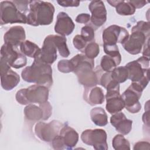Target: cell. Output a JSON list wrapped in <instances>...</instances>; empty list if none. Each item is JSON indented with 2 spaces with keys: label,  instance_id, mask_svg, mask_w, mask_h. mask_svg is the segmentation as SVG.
<instances>
[{
  "label": "cell",
  "instance_id": "obj_9",
  "mask_svg": "<svg viewBox=\"0 0 150 150\" xmlns=\"http://www.w3.org/2000/svg\"><path fill=\"white\" fill-rule=\"evenodd\" d=\"M107 135L104 129H88L81 134V139L86 145L92 146L96 150H107Z\"/></svg>",
  "mask_w": 150,
  "mask_h": 150
},
{
  "label": "cell",
  "instance_id": "obj_20",
  "mask_svg": "<svg viewBox=\"0 0 150 150\" xmlns=\"http://www.w3.org/2000/svg\"><path fill=\"white\" fill-rule=\"evenodd\" d=\"M110 122L122 135H127L132 129V121L127 118L125 115L121 111L113 114L110 118Z\"/></svg>",
  "mask_w": 150,
  "mask_h": 150
},
{
  "label": "cell",
  "instance_id": "obj_5",
  "mask_svg": "<svg viewBox=\"0 0 150 150\" xmlns=\"http://www.w3.org/2000/svg\"><path fill=\"white\" fill-rule=\"evenodd\" d=\"M125 66L128 70V79L144 89L149 81V58L142 56L128 63Z\"/></svg>",
  "mask_w": 150,
  "mask_h": 150
},
{
  "label": "cell",
  "instance_id": "obj_27",
  "mask_svg": "<svg viewBox=\"0 0 150 150\" xmlns=\"http://www.w3.org/2000/svg\"><path fill=\"white\" fill-rule=\"evenodd\" d=\"M111 77L114 81L119 84L124 83L128 79V70L125 66L115 67L111 71Z\"/></svg>",
  "mask_w": 150,
  "mask_h": 150
},
{
  "label": "cell",
  "instance_id": "obj_28",
  "mask_svg": "<svg viewBox=\"0 0 150 150\" xmlns=\"http://www.w3.org/2000/svg\"><path fill=\"white\" fill-rule=\"evenodd\" d=\"M120 63V61L105 54L104 55L101 59L100 66L104 71L110 72L118 66Z\"/></svg>",
  "mask_w": 150,
  "mask_h": 150
},
{
  "label": "cell",
  "instance_id": "obj_30",
  "mask_svg": "<svg viewBox=\"0 0 150 150\" xmlns=\"http://www.w3.org/2000/svg\"><path fill=\"white\" fill-rule=\"evenodd\" d=\"M82 52L84 53V54L88 58L94 59L100 53L99 45L95 42H90L87 45Z\"/></svg>",
  "mask_w": 150,
  "mask_h": 150
},
{
  "label": "cell",
  "instance_id": "obj_32",
  "mask_svg": "<svg viewBox=\"0 0 150 150\" xmlns=\"http://www.w3.org/2000/svg\"><path fill=\"white\" fill-rule=\"evenodd\" d=\"M104 51L107 55L110 56L118 61H121V56L120 53L118 46L117 45H103Z\"/></svg>",
  "mask_w": 150,
  "mask_h": 150
},
{
  "label": "cell",
  "instance_id": "obj_39",
  "mask_svg": "<svg viewBox=\"0 0 150 150\" xmlns=\"http://www.w3.org/2000/svg\"><path fill=\"white\" fill-rule=\"evenodd\" d=\"M149 142L148 141H138L134 144L133 149L141 150V149H149Z\"/></svg>",
  "mask_w": 150,
  "mask_h": 150
},
{
  "label": "cell",
  "instance_id": "obj_24",
  "mask_svg": "<svg viewBox=\"0 0 150 150\" xmlns=\"http://www.w3.org/2000/svg\"><path fill=\"white\" fill-rule=\"evenodd\" d=\"M91 121L98 126L103 127L108 124V117L105 110L101 107H95L90 111Z\"/></svg>",
  "mask_w": 150,
  "mask_h": 150
},
{
  "label": "cell",
  "instance_id": "obj_42",
  "mask_svg": "<svg viewBox=\"0 0 150 150\" xmlns=\"http://www.w3.org/2000/svg\"><path fill=\"white\" fill-rule=\"evenodd\" d=\"M142 121L144 124L147 125V127L149 128V108L147 110V111H145V113L143 114Z\"/></svg>",
  "mask_w": 150,
  "mask_h": 150
},
{
  "label": "cell",
  "instance_id": "obj_23",
  "mask_svg": "<svg viewBox=\"0 0 150 150\" xmlns=\"http://www.w3.org/2000/svg\"><path fill=\"white\" fill-rule=\"evenodd\" d=\"M107 2L111 6L115 7L117 13L120 15H131L135 12L136 9L129 1H107Z\"/></svg>",
  "mask_w": 150,
  "mask_h": 150
},
{
  "label": "cell",
  "instance_id": "obj_12",
  "mask_svg": "<svg viewBox=\"0 0 150 150\" xmlns=\"http://www.w3.org/2000/svg\"><path fill=\"white\" fill-rule=\"evenodd\" d=\"M52 113V107L49 101L36 105L33 104L27 105L24 108L25 118L33 122L47 120Z\"/></svg>",
  "mask_w": 150,
  "mask_h": 150
},
{
  "label": "cell",
  "instance_id": "obj_3",
  "mask_svg": "<svg viewBox=\"0 0 150 150\" xmlns=\"http://www.w3.org/2000/svg\"><path fill=\"white\" fill-rule=\"evenodd\" d=\"M149 22L139 21L132 27L131 34L121 43L129 53L135 55L141 53L144 45L149 40Z\"/></svg>",
  "mask_w": 150,
  "mask_h": 150
},
{
  "label": "cell",
  "instance_id": "obj_17",
  "mask_svg": "<svg viewBox=\"0 0 150 150\" xmlns=\"http://www.w3.org/2000/svg\"><path fill=\"white\" fill-rule=\"evenodd\" d=\"M57 47L52 39L51 35H49L45 38L40 53L38 57L43 62L50 65L57 58Z\"/></svg>",
  "mask_w": 150,
  "mask_h": 150
},
{
  "label": "cell",
  "instance_id": "obj_25",
  "mask_svg": "<svg viewBox=\"0 0 150 150\" xmlns=\"http://www.w3.org/2000/svg\"><path fill=\"white\" fill-rule=\"evenodd\" d=\"M20 50L25 56L35 59L39 55L41 49L35 43L30 40H25L20 45Z\"/></svg>",
  "mask_w": 150,
  "mask_h": 150
},
{
  "label": "cell",
  "instance_id": "obj_21",
  "mask_svg": "<svg viewBox=\"0 0 150 150\" xmlns=\"http://www.w3.org/2000/svg\"><path fill=\"white\" fill-rule=\"evenodd\" d=\"M84 100L90 105L101 104L104 101V91L97 86L85 87L83 95Z\"/></svg>",
  "mask_w": 150,
  "mask_h": 150
},
{
  "label": "cell",
  "instance_id": "obj_14",
  "mask_svg": "<svg viewBox=\"0 0 150 150\" xmlns=\"http://www.w3.org/2000/svg\"><path fill=\"white\" fill-rule=\"evenodd\" d=\"M129 35L128 30L123 27L112 25L105 28L103 32V45H114L121 43Z\"/></svg>",
  "mask_w": 150,
  "mask_h": 150
},
{
  "label": "cell",
  "instance_id": "obj_4",
  "mask_svg": "<svg viewBox=\"0 0 150 150\" xmlns=\"http://www.w3.org/2000/svg\"><path fill=\"white\" fill-rule=\"evenodd\" d=\"M29 5L27 24L38 26L52 23L54 13V7L52 4L43 1H30Z\"/></svg>",
  "mask_w": 150,
  "mask_h": 150
},
{
  "label": "cell",
  "instance_id": "obj_41",
  "mask_svg": "<svg viewBox=\"0 0 150 150\" xmlns=\"http://www.w3.org/2000/svg\"><path fill=\"white\" fill-rule=\"evenodd\" d=\"M149 40L147 41L146 43L144 45L143 47V50H142V55L143 56L149 58Z\"/></svg>",
  "mask_w": 150,
  "mask_h": 150
},
{
  "label": "cell",
  "instance_id": "obj_29",
  "mask_svg": "<svg viewBox=\"0 0 150 150\" xmlns=\"http://www.w3.org/2000/svg\"><path fill=\"white\" fill-rule=\"evenodd\" d=\"M112 147L115 150L130 149V144L122 134L116 135L112 139Z\"/></svg>",
  "mask_w": 150,
  "mask_h": 150
},
{
  "label": "cell",
  "instance_id": "obj_18",
  "mask_svg": "<svg viewBox=\"0 0 150 150\" xmlns=\"http://www.w3.org/2000/svg\"><path fill=\"white\" fill-rule=\"evenodd\" d=\"M75 25L71 18L64 12H60L57 16V21L54 25V31L61 36H66L70 35L74 30Z\"/></svg>",
  "mask_w": 150,
  "mask_h": 150
},
{
  "label": "cell",
  "instance_id": "obj_13",
  "mask_svg": "<svg viewBox=\"0 0 150 150\" xmlns=\"http://www.w3.org/2000/svg\"><path fill=\"white\" fill-rule=\"evenodd\" d=\"M1 84L5 90H11L20 81V77L17 73L11 69V66L2 57L0 59Z\"/></svg>",
  "mask_w": 150,
  "mask_h": 150
},
{
  "label": "cell",
  "instance_id": "obj_6",
  "mask_svg": "<svg viewBox=\"0 0 150 150\" xmlns=\"http://www.w3.org/2000/svg\"><path fill=\"white\" fill-rule=\"evenodd\" d=\"M49 97V88L42 85L34 84L18 90L15 96L16 101L22 105L33 103L38 104L46 102Z\"/></svg>",
  "mask_w": 150,
  "mask_h": 150
},
{
  "label": "cell",
  "instance_id": "obj_19",
  "mask_svg": "<svg viewBox=\"0 0 150 150\" xmlns=\"http://www.w3.org/2000/svg\"><path fill=\"white\" fill-rule=\"evenodd\" d=\"M26 38L25 31L21 26H13L9 28L4 35V43L18 47L23 42Z\"/></svg>",
  "mask_w": 150,
  "mask_h": 150
},
{
  "label": "cell",
  "instance_id": "obj_15",
  "mask_svg": "<svg viewBox=\"0 0 150 150\" xmlns=\"http://www.w3.org/2000/svg\"><path fill=\"white\" fill-rule=\"evenodd\" d=\"M107 111L111 114L120 112L125 108L124 101L120 93V86L107 89L105 95Z\"/></svg>",
  "mask_w": 150,
  "mask_h": 150
},
{
  "label": "cell",
  "instance_id": "obj_7",
  "mask_svg": "<svg viewBox=\"0 0 150 150\" xmlns=\"http://www.w3.org/2000/svg\"><path fill=\"white\" fill-rule=\"evenodd\" d=\"M1 24L27 23V16L21 12L13 1H4L0 3Z\"/></svg>",
  "mask_w": 150,
  "mask_h": 150
},
{
  "label": "cell",
  "instance_id": "obj_36",
  "mask_svg": "<svg viewBox=\"0 0 150 150\" xmlns=\"http://www.w3.org/2000/svg\"><path fill=\"white\" fill-rule=\"evenodd\" d=\"M13 2L21 12L25 14L28 12V5L29 4L30 1H13Z\"/></svg>",
  "mask_w": 150,
  "mask_h": 150
},
{
  "label": "cell",
  "instance_id": "obj_10",
  "mask_svg": "<svg viewBox=\"0 0 150 150\" xmlns=\"http://www.w3.org/2000/svg\"><path fill=\"white\" fill-rule=\"evenodd\" d=\"M1 57L3 58L11 67L15 69L22 68L27 63L25 55L19 51L17 47L8 43H4L2 46Z\"/></svg>",
  "mask_w": 150,
  "mask_h": 150
},
{
  "label": "cell",
  "instance_id": "obj_34",
  "mask_svg": "<svg viewBox=\"0 0 150 150\" xmlns=\"http://www.w3.org/2000/svg\"><path fill=\"white\" fill-rule=\"evenodd\" d=\"M73 43L76 49L82 52L88 43L80 35H76L73 39Z\"/></svg>",
  "mask_w": 150,
  "mask_h": 150
},
{
  "label": "cell",
  "instance_id": "obj_16",
  "mask_svg": "<svg viewBox=\"0 0 150 150\" xmlns=\"http://www.w3.org/2000/svg\"><path fill=\"white\" fill-rule=\"evenodd\" d=\"M88 9L91 13V25L96 29L101 26L107 20V11L102 1H92L88 5Z\"/></svg>",
  "mask_w": 150,
  "mask_h": 150
},
{
  "label": "cell",
  "instance_id": "obj_35",
  "mask_svg": "<svg viewBox=\"0 0 150 150\" xmlns=\"http://www.w3.org/2000/svg\"><path fill=\"white\" fill-rule=\"evenodd\" d=\"M51 144H52V146L53 148L54 149L62 150V149H66V147L63 142L62 138L59 134L56 135L53 139V140L51 142Z\"/></svg>",
  "mask_w": 150,
  "mask_h": 150
},
{
  "label": "cell",
  "instance_id": "obj_8",
  "mask_svg": "<svg viewBox=\"0 0 150 150\" xmlns=\"http://www.w3.org/2000/svg\"><path fill=\"white\" fill-rule=\"evenodd\" d=\"M144 90L137 83L132 82L122 94L121 97L124 101L125 107L129 112L135 114L141 110V105L139 100Z\"/></svg>",
  "mask_w": 150,
  "mask_h": 150
},
{
  "label": "cell",
  "instance_id": "obj_33",
  "mask_svg": "<svg viewBox=\"0 0 150 150\" xmlns=\"http://www.w3.org/2000/svg\"><path fill=\"white\" fill-rule=\"evenodd\" d=\"M57 69L62 73H67L73 71V67L70 60H61L57 63Z\"/></svg>",
  "mask_w": 150,
  "mask_h": 150
},
{
  "label": "cell",
  "instance_id": "obj_11",
  "mask_svg": "<svg viewBox=\"0 0 150 150\" xmlns=\"http://www.w3.org/2000/svg\"><path fill=\"white\" fill-rule=\"evenodd\" d=\"M63 127V124L56 120H53L48 123L39 121L35 127V133L40 140L51 142L53 139L59 134Z\"/></svg>",
  "mask_w": 150,
  "mask_h": 150
},
{
  "label": "cell",
  "instance_id": "obj_40",
  "mask_svg": "<svg viewBox=\"0 0 150 150\" xmlns=\"http://www.w3.org/2000/svg\"><path fill=\"white\" fill-rule=\"evenodd\" d=\"M130 3L134 6L135 9L141 8L144 6L146 4L148 3V1L141 0V1H129Z\"/></svg>",
  "mask_w": 150,
  "mask_h": 150
},
{
  "label": "cell",
  "instance_id": "obj_1",
  "mask_svg": "<svg viewBox=\"0 0 150 150\" xmlns=\"http://www.w3.org/2000/svg\"><path fill=\"white\" fill-rule=\"evenodd\" d=\"M73 67V73L76 74L79 82L85 87L96 86L99 83V79L102 74L100 68L96 67L94 71V60L86 56L83 54H77L70 59Z\"/></svg>",
  "mask_w": 150,
  "mask_h": 150
},
{
  "label": "cell",
  "instance_id": "obj_26",
  "mask_svg": "<svg viewBox=\"0 0 150 150\" xmlns=\"http://www.w3.org/2000/svg\"><path fill=\"white\" fill-rule=\"evenodd\" d=\"M51 37L60 55L63 57H67L70 53L66 43V38L61 35H51Z\"/></svg>",
  "mask_w": 150,
  "mask_h": 150
},
{
  "label": "cell",
  "instance_id": "obj_2",
  "mask_svg": "<svg viewBox=\"0 0 150 150\" xmlns=\"http://www.w3.org/2000/svg\"><path fill=\"white\" fill-rule=\"evenodd\" d=\"M23 80L28 83L45 86L50 88L53 84L52 69L38 57L34 59L31 66L26 67L21 73Z\"/></svg>",
  "mask_w": 150,
  "mask_h": 150
},
{
  "label": "cell",
  "instance_id": "obj_22",
  "mask_svg": "<svg viewBox=\"0 0 150 150\" xmlns=\"http://www.w3.org/2000/svg\"><path fill=\"white\" fill-rule=\"evenodd\" d=\"M66 149H71L77 144L79 140V134L73 128L65 125L63 126L59 132Z\"/></svg>",
  "mask_w": 150,
  "mask_h": 150
},
{
  "label": "cell",
  "instance_id": "obj_37",
  "mask_svg": "<svg viewBox=\"0 0 150 150\" xmlns=\"http://www.w3.org/2000/svg\"><path fill=\"white\" fill-rule=\"evenodd\" d=\"M90 19H91V16L88 13H83L79 14L77 16L76 18V22L80 23L86 24L90 22Z\"/></svg>",
  "mask_w": 150,
  "mask_h": 150
},
{
  "label": "cell",
  "instance_id": "obj_38",
  "mask_svg": "<svg viewBox=\"0 0 150 150\" xmlns=\"http://www.w3.org/2000/svg\"><path fill=\"white\" fill-rule=\"evenodd\" d=\"M57 2L63 7H77L79 6L80 2L79 1H57Z\"/></svg>",
  "mask_w": 150,
  "mask_h": 150
},
{
  "label": "cell",
  "instance_id": "obj_31",
  "mask_svg": "<svg viewBox=\"0 0 150 150\" xmlns=\"http://www.w3.org/2000/svg\"><path fill=\"white\" fill-rule=\"evenodd\" d=\"M94 28L91 25H87L82 27L80 35L88 42H94Z\"/></svg>",
  "mask_w": 150,
  "mask_h": 150
}]
</instances>
